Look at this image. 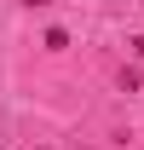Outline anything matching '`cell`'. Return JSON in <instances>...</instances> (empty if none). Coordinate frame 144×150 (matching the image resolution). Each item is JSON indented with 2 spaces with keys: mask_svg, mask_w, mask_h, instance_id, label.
Listing matches in <instances>:
<instances>
[{
  "mask_svg": "<svg viewBox=\"0 0 144 150\" xmlns=\"http://www.w3.org/2000/svg\"><path fill=\"white\" fill-rule=\"evenodd\" d=\"M127 46H133V52H138V58H144V35H133V40H127Z\"/></svg>",
  "mask_w": 144,
  "mask_h": 150,
  "instance_id": "2",
  "label": "cell"
},
{
  "mask_svg": "<svg viewBox=\"0 0 144 150\" xmlns=\"http://www.w3.org/2000/svg\"><path fill=\"white\" fill-rule=\"evenodd\" d=\"M40 150H46V144H40Z\"/></svg>",
  "mask_w": 144,
  "mask_h": 150,
  "instance_id": "4",
  "label": "cell"
},
{
  "mask_svg": "<svg viewBox=\"0 0 144 150\" xmlns=\"http://www.w3.org/2000/svg\"><path fill=\"white\" fill-rule=\"evenodd\" d=\"M23 6H52V0H23Z\"/></svg>",
  "mask_w": 144,
  "mask_h": 150,
  "instance_id": "3",
  "label": "cell"
},
{
  "mask_svg": "<svg viewBox=\"0 0 144 150\" xmlns=\"http://www.w3.org/2000/svg\"><path fill=\"white\" fill-rule=\"evenodd\" d=\"M40 46H46V52H64V46H69V35H64V29H46V40H40Z\"/></svg>",
  "mask_w": 144,
  "mask_h": 150,
  "instance_id": "1",
  "label": "cell"
}]
</instances>
